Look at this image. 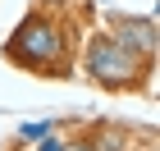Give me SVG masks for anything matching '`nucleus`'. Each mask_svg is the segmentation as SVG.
<instances>
[{
    "label": "nucleus",
    "instance_id": "obj_5",
    "mask_svg": "<svg viewBox=\"0 0 160 151\" xmlns=\"http://www.w3.org/2000/svg\"><path fill=\"white\" fill-rule=\"evenodd\" d=\"M37 151H64V138L60 133H46V138L37 142Z\"/></svg>",
    "mask_w": 160,
    "mask_h": 151
},
{
    "label": "nucleus",
    "instance_id": "obj_7",
    "mask_svg": "<svg viewBox=\"0 0 160 151\" xmlns=\"http://www.w3.org/2000/svg\"><path fill=\"white\" fill-rule=\"evenodd\" d=\"M92 5H101V9H105V5H114V0H92Z\"/></svg>",
    "mask_w": 160,
    "mask_h": 151
},
{
    "label": "nucleus",
    "instance_id": "obj_6",
    "mask_svg": "<svg viewBox=\"0 0 160 151\" xmlns=\"http://www.w3.org/2000/svg\"><path fill=\"white\" fill-rule=\"evenodd\" d=\"M64 151H96V147H92V138H87V133H82V138H73V142H64Z\"/></svg>",
    "mask_w": 160,
    "mask_h": 151
},
{
    "label": "nucleus",
    "instance_id": "obj_4",
    "mask_svg": "<svg viewBox=\"0 0 160 151\" xmlns=\"http://www.w3.org/2000/svg\"><path fill=\"white\" fill-rule=\"evenodd\" d=\"M46 133H55V119H32V124H18V142H41Z\"/></svg>",
    "mask_w": 160,
    "mask_h": 151
},
{
    "label": "nucleus",
    "instance_id": "obj_2",
    "mask_svg": "<svg viewBox=\"0 0 160 151\" xmlns=\"http://www.w3.org/2000/svg\"><path fill=\"white\" fill-rule=\"evenodd\" d=\"M151 64L156 60L133 55V50L119 46L110 32H92V37L82 41V73L92 78L101 92H137L151 78Z\"/></svg>",
    "mask_w": 160,
    "mask_h": 151
},
{
    "label": "nucleus",
    "instance_id": "obj_1",
    "mask_svg": "<svg viewBox=\"0 0 160 151\" xmlns=\"http://www.w3.org/2000/svg\"><path fill=\"white\" fill-rule=\"evenodd\" d=\"M5 60L46 78H69L73 73V23L50 9H32L18 18V28L5 41Z\"/></svg>",
    "mask_w": 160,
    "mask_h": 151
},
{
    "label": "nucleus",
    "instance_id": "obj_3",
    "mask_svg": "<svg viewBox=\"0 0 160 151\" xmlns=\"http://www.w3.org/2000/svg\"><path fill=\"white\" fill-rule=\"evenodd\" d=\"M110 37L142 60H156V18L151 14H110Z\"/></svg>",
    "mask_w": 160,
    "mask_h": 151
}]
</instances>
